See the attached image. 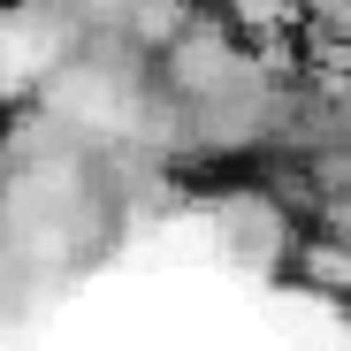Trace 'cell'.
Masks as SVG:
<instances>
[{
	"label": "cell",
	"mask_w": 351,
	"mask_h": 351,
	"mask_svg": "<svg viewBox=\"0 0 351 351\" xmlns=\"http://www.w3.org/2000/svg\"><path fill=\"white\" fill-rule=\"evenodd\" d=\"M298 267H306L321 290H351V229H321V237L298 252Z\"/></svg>",
	"instance_id": "6da1fadb"
},
{
	"label": "cell",
	"mask_w": 351,
	"mask_h": 351,
	"mask_svg": "<svg viewBox=\"0 0 351 351\" xmlns=\"http://www.w3.org/2000/svg\"><path fill=\"white\" fill-rule=\"evenodd\" d=\"M237 16H245L252 31H267V23H282V16H298V0H237Z\"/></svg>",
	"instance_id": "7a4b0ae2"
}]
</instances>
